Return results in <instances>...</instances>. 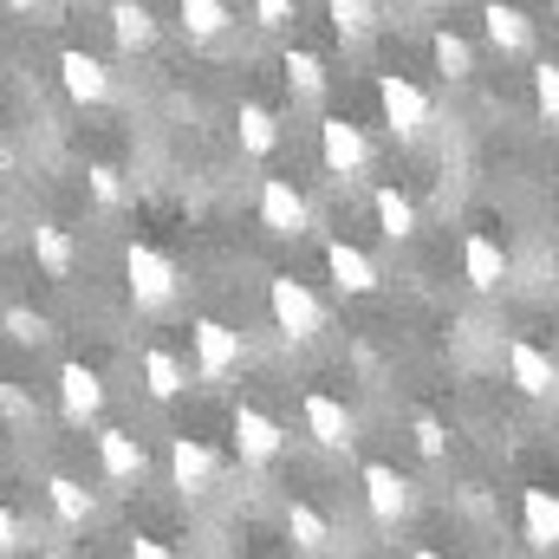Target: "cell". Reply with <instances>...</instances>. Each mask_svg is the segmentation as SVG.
Listing matches in <instances>:
<instances>
[{
  "mask_svg": "<svg viewBox=\"0 0 559 559\" xmlns=\"http://www.w3.org/2000/svg\"><path fill=\"white\" fill-rule=\"evenodd\" d=\"M267 312H274V325L286 332V338H312L319 325H325V312H319V299H312V286L306 280H293V274H274L267 280Z\"/></svg>",
  "mask_w": 559,
  "mask_h": 559,
  "instance_id": "6da1fadb",
  "label": "cell"
},
{
  "mask_svg": "<svg viewBox=\"0 0 559 559\" xmlns=\"http://www.w3.org/2000/svg\"><path fill=\"white\" fill-rule=\"evenodd\" d=\"M124 274H131V299H138L143 312H156V306L176 299V261H169L163 248H150V241H131Z\"/></svg>",
  "mask_w": 559,
  "mask_h": 559,
  "instance_id": "7a4b0ae2",
  "label": "cell"
},
{
  "mask_svg": "<svg viewBox=\"0 0 559 559\" xmlns=\"http://www.w3.org/2000/svg\"><path fill=\"white\" fill-rule=\"evenodd\" d=\"M378 105H384V124H391V138L417 143L423 131H429V98H423L411 79L384 72V79H378Z\"/></svg>",
  "mask_w": 559,
  "mask_h": 559,
  "instance_id": "3957f363",
  "label": "cell"
},
{
  "mask_svg": "<svg viewBox=\"0 0 559 559\" xmlns=\"http://www.w3.org/2000/svg\"><path fill=\"white\" fill-rule=\"evenodd\" d=\"M189 345H195V371L202 378H228L241 365V332L222 325V319H195L189 325Z\"/></svg>",
  "mask_w": 559,
  "mask_h": 559,
  "instance_id": "277c9868",
  "label": "cell"
},
{
  "mask_svg": "<svg viewBox=\"0 0 559 559\" xmlns=\"http://www.w3.org/2000/svg\"><path fill=\"white\" fill-rule=\"evenodd\" d=\"M319 163H325L332 176H358V169L371 163V143H365V131H358L352 118H325V124H319Z\"/></svg>",
  "mask_w": 559,
  "mask_h": 559,
  "instance_id": "5b68a950",
  "label": "cell"
},
{
  "mask_svg": "<svg viewBox=\"0 0 559 559\" xmlns=\"http://www.w3.org/2000/svg\"><path fill=\"white\" fill-rule=\"evenodd\" d=\"M508 378H514L521 397H554L559 391V365L534 338H508Z\"/></svg>",
  "mask_w": 559,
  "mask_h": 559,
  "instance_id": "8992f818",
  "label": "cell"
},
{
  "mask_svg": "<svg viewBox=\"0 0 559 559\" xmlns=\"http://www.w3.org/2000/svg\"><path fill=\"white\" fill-rule=\"evenodd\" d=\"M306 436L319 449H352L358 442V423H352V411L332 391H306Z\"/></svg>",
  "mask_w": 559,
  "mask_h": 559,
  "instance_id": "52a82bcc",
  "label": "cell"
},
{
  "mask_svg": "<svg viewBox=\"0 0 559 559\" xmlns=\"http://www.w3.org/2000/svg\"><path fill=\"white\" fill-rule=\"evenodd\" d=\"M59 411H66V423H92L98 411H105V378L92 371V365H59Z\"/></svg>",
  "mask_w": 559,
  "mask_h": 559,
  "instance_id": "ba28073f",
  "label": "cell"
},
{
  "mask_svg": "<svg viewBox=\"0 0 559 559\" xmlns=\"http://www.w3.org/2000/svg\"><path fill=\"white\" fill-rule=\"evenodd\" d=\"M59 85H66L79 105H105V98H111V66L92 59V52H79V46H66V52H59Z\"/></svg>",
  "mask_w": 559,
  "mask_h": 559,
  "instance_id": "9c48e42d",
  "label": "cell"
},
{
  "mask_svg": "<svg viewBox=\"0 0 559 559\" xmlns=\"http://www.w3.org/2000/svg\"><path fill=\"white\" fill-rule=\"evenodd\" d=\"M365 508H371V521L397 527V521L411 514V481H404L391 462H371V468H365Z\"/></svg>",
  "mask_w": 559,
  "mask_h": 559,
  "instance_id": "30bf717a",
  "label": "cell"
},
{
  "mask_svg": "<svg viewBox=\"0 0 559 559\" xmlns=\"http://www.w3.org/2000/svg\"><path fill=\"white\" fill-rule=\"evenodd\" d=\"M306 195L286 182V176H267L261 182V228H274V235H306Z\"/></svg>",
  "mask_w": 559,
  "mask_h": 559,
  "instance_id": "8fae6325",
  "label": "cell"
},
{
  "mask_svg": "<svg viewBox=\"0 0 559 559\" xmlns=\"http://www.w3.org/2000/svg\"><path fill=\"white\" fill-rule=\"evenodd\" d=\"M280 442H286V436H280V423L267 417V411H254V404L235 411V449H241V462L267 468V462L280 455Z\"/></svg>",
  "mask_w": 559,
  "mask_h": 559,
  "instance_id": "7c38bea8",
  "label": "cell"
},
{
  "mask_svg": "<svg viewBox=\"0 0 559 559\" xmlns=\"http://www.w3.org/2000/svg\"><path fill=\"white\" fill-rule=\"evenodd\" d=\"M521 534H527V547H540V554L559 547V495L554 488H527V495H521Z\"/></svg>",
  "mask_w": 559,
  "mask_h": 559,
  "instance_id": "4fadbf2b",
  "label": "cell"
},
{
  "mask_svg": "<svg viewBox=\"0 0 559 559\" xmlns=\"http://www.w3.org/2000/svg\"><path fill=\"white\" fill-rule=\"evenodd\" d=\"M481 26H488V46L495 52H527L534 46V20L521 7H508V0H488L481 7Z\"/></svg>",
  "mask_w": 559,
  "mask_h": 559,
  "instance_id": "5bb4252c",
  "label": "cell"
},
{
  "mask_svg": "<svg viewBox=\"0 0 559 559\" xmlns=\"http://www.w3.org/2000/svg\"><path fill=\"white\" fill-rule=\"evenodd\" d=\"M169 475H176L182 495H209V481H215V455H209L195 436H176V442H169Z\"/></svg>",
  "mask_w": 559,
  "mask_h": 559,
  "instance_id": "9a60e30c",
  "label": "cell"
},
{
  "mask_svg": "<svg viewBox=\"0 0 559 559\" xmlns=\"http://www.w3.org/2000/svg\"><path fill=\"white\" fill-rule=\"evenodd\" d=\"M462 274H468V286H481V293H495V286L508 280V254H501V241L475 228V235L462 241Z\"/></svg>",
  "mask_w": 559,
  "mask_h": 559,
  "instance_id": "2e32d148",
  "label": "cell"
},
{
  "mask_svg": "<svg viewBox=\"0 0 559 559\" xmlns=\"http://www.w3.org/2000/svg\"><path fill=\"white\" fill-rule=\"evenodd\" d=\"M98 468L111 475V481H143V442L131 429H98Z\"/></svg>",
  "mask_w": 559,
  "mask_h": 559,
  "instance_id": "e0dca14e",
  "label": "cell"
},
{
  "mask_svg": "<svg viewBox=\"0 0 559 559\" xmlns=\"http://www.w3.org/2000/svg\"><path fill=\"white\" fill-rule=\"evenodd\" d=\"M325 274L338 293H371L378 286V267H371V254H358L352 241H325Z\"/></svg>",
  "mask_w": 559,
  "mask_h": 559,
  "instance_id": "ac0fdd59",
  "label": "cell"
},
{
  "mask_svg": "<svg viewBox=\"0 0 559 559\" xmlns=\"http://www.w3.org/2000/svg\"><path fill=\"white\" fill-rule=\"evenodd\" d=\"M33 261H39V274L46 280H72L79 248H72V235H66L59 222H39V228H33Z\"/></svg>",
  "mask_w": 559,
  "mask_h": 559,
  "instance_id": "d6986e66",
  "label": "cell"
},
{
  "mask_svg": "<svg viewBox=\"0 0 559 559\" xmlns=\"http://www.w3.org/2000/svg\"><path fill=\"white\" fill-rule=\"evenodd\" d=\"M143 391H150L156 404L182 397V391H189V371H182V358H176V352H163V345H150V352H143Z\"/></svg>",
  "mask_w": 559,
  "mask_h": 559,
  "instance_id": "ffe728a7",
  "label": "cell"
},
{
  "mask_svg": "<svg viewBox=\"0 0 559 559\" xmlns=\"http://www.w3.org/2000/svg\"><path fill=\"white\" fill-rule=\"evenodd\" d=\"M371 209H378V228H384V241H411L417 235V202L404 195V189H371Z\"/></svg>",
  "mask_w": 559,
  "mask_h": 559,
  "instance_id": "44dd1931",
  "label": "cell"
},
{
  "mask_svg": "<svg viewBox=\"0 0 559 559\" xmlns=\"http://www.w3.org/2000/svg\"><path fill=\"white\" fill-rule=\"evenodd\" d=\"M286 540H293L299 554H325V547H332V521H325L312 501H293V508H286Z\"/></svg>",
  "mask_w": 559,
  "mask_h": 559,
  "instance_id": "7402d4cb",
  "label": "cell"
},
{
  "mask_svg": "<svg viewBox=\"0 0 559 559\" xmlns=\"http://www.w3.org/2000/svg\"><path fill=\"white\" fill-rule=\"evenodd\" d=\"M325 13H332V33L345 46H365L378 33V0H325Z\"/></svg>",
  "mask_w": 559,
  "mask_h": 559,
  "instance_id": "603a6c76",
  "label": "cell"
},
{
  "mask_svg": "<svg viewBox=\"0 0 559 559\" xmlns=\"http://www.w3.org/2000/svg\"><path fill=\"white\" fill-rule=\"evenodd\" d=\"M111 33H118L124 52H143V46H156V13L143 0H118L111 7Z\"/></svg>",
  "mask_w": 559,
  "mask_h": 559,
  "instance_id": "cb8c5ba5",
  "label": "cell"
},
{
  "mask_svg": "<svg viewBox=\"0 0 559 559\" xmlns=\"http://www.w3.org/2000/svg\"><path fill=\"white\" fill-rule=\"evenodd\" d=\"M46 501H52V514H59L66 527H85V521L98 514V501H92L85 481H72V475H52V481H46Z\"/></svg>",
  "mask_w": 559,
  "mask_h": 559,
  "instance_id": "d4e9b609",
  "label": "cell"
},
{
  "mask_svg": "<svg viewBox=\"0 0 559 559\" xmlns=\"http://www.w3.org/2000/svg\"><path fill=\"white\" fill-rule=\"evenodd\" d=\"M176 13H182V33H189V39H222V33L235 26L228 0H176Z\"/></svg>",
  "mask_w": 559,
  "mask_h": 559,
  "instance_id": "484cf974",
  "label": "cell"
},
{
  "mask_svg": "<svg viewBox=\"0 0 559 559\" xmlns=\"http://www.w3.org/2000/svg\"><path fill=\"white\" fill-rule=\"evenodd\" d=\"M429 52H436V72H442V79H468V72H475V52H468V39H462V33H449V26L429 39Z\"/></svg>",
  "mask_w": 559,
  "mask_h": 559,
  "instance_id": "4316f807",
  "label": "cell"
},
{
  "mask_svg": "<svg viewBox=\"0 0 559 559\" xmlns=\"http://www.w3.org/2000/svg\"><path fill=\"white\" fill-rule=\"evenodd\" d=\"M286 85H293V98H319V92H325V66H319V52L293 46V52H286Z\"/></svg>",
  "mask_w": 559,
  "mask_h": 559,
  "instance_id": "83f0119b",
  "label": "cell"
},
{
  "mask_svg": "<svg viewBox=\"0 0 559 559\" xmlns=\"http://www.w3.org/2000/svg\"><path fill=\"white\" fill-rule=\"evenodd\" d=\"M274 111H267V105H241V150H248V156H267V150H274Z\"/></svg>",
  "mask_w": 559,
  "mask_h": 559,
  "instance_id": "f1b7e54d",
  "label": "cell"
},
{
  "mask_svg": "<svg viewBox=\"0 0 559 559\" xmlns=\"http://www.w3.org/2000/svg\"><path fill=\"white\" fill-rule=\"evenodd\" d=\"M0 325H7V338H20V345H46V319H39V312H26V306H7V312H0Z\"/></svg>",
  "mask_w": 559,
  "mask_h": 559,
  "instance_id": "f546056e",
  "label": "cell"
},
{
  "mask_svg": "<svg viewBox=\"0 0 559 559\" xmlns=\"http://www.w3.org/2000/svg\"><path fill=\"white\" fill-rule=\"evenodd\" d=\"M534 105H540V118L547 124H559V66L547 59V66H534Z\"/></svg>",
  "mask_w": 559,
  "mask_h": 559,
  "instance_id": "4dcf8cb0",
  "label": "cell"
},
{
  "mask_svg": "<svg viewBox=\"0 0 559 559\" xmlns=\"http://www.w3.org/2000/svg\"><path fill=\"white\" fill-rule=\"evenodd\" d=\"M85 182H92V195H98L105 209H111V202H124V182H118V169H111V163H92V169H85Z\"/></svg>",
  "mask_w": 559,
  "mask_h": 559,
  "instance_id": "1f68e13d",
  "label": "cell"
},
{
  "mask_svg": "<svg viewBox=\"0 0 559 559\" xmlns=\"http://www.w3.org/2000/svg\"><path fill=\"white\" fill-rule=\"evenodd\" d=\"M417 449L423 455H442V449H449V429H442L436 417H417Z\"/></svg>",
  "mask_w": 559,
  "mask_h": 559,
  "instance_id": "d6a6232c",
  "label": "cell"
},
{
  "mask_svg": "<svg viewBox=\"0 0 559 559\" xmlns=\"http://www.w3.org/2000/svg\"><path fill=\"white\" fill-rule=\"evenodd\" d=\"M20 540H26V527H20V514H13V508L0 501V554H13Z\"/></svg>",
  "mask_w": 559,
  "mask_h": 559,
  "instance_id": "836d02e7",
  "label": "cell"
},
{
  "mask_svg": "<svg viewBox=\"0 0 559 559\" xmlns=\"http://www.w3.org/2000/svg\"><path fill=\"white\" fill-rule=\"evenodd\" d=\"M254 20L261 26H286L293 20V0H254Z\"/></svg>",
  "mask_w": 559,
  "mask_h": 559,
  "instance_id": "e575fe53",
  "label": "cell"
},
{
  "mask_svg": "<svg viewBox=\"0 0 559 559\" xmlns=\"http://www.w3.org/2000/svg\"><path fill=\"white\" fill-rule=\"evenodd\" d=\"M131 559H176V554H169L163 540H150V534H138V540H131Z\"/></svg>",
  "mask_w": 559,
  "mask_h": 559,
  "instance_id": "d590c367",
  "label": "cell"
},
{
  "mask_svg": "<svg viewBox=\"0 0 559 559\" xmlns=\"http://www.w3.org/2000/svg\"><path fill=\"white\" fill-rule=\"evenodd\" d=\"M7 7H13V13H33V7H46V0H7Z\"/></svg>",
  "mask_w": 559,
  "mask_h": 559,
  "instance_id": "8d00e7d4",
  "label": "cell"
},
{
  "mask_svg": "<svg viewBox=\"0 0 559 559\" xmlns=\"http://www.w3.org/2000/svg\"><path fill=\"white\" fill-rule=\"evenodd\" d=\"M0 169H13V150H7V138H0Z\"/></svg>",
  "mask_w": 559,
  "mask_h": 559,
  "instance_id": "74e56055",
  "label": "cell"
},
{
  "mask_svg": "<svg viewBox=\"0 0 559 559\" xmlns=\"http://www.w3.org/2000/svg\"><path fill=\"white\" fill-rule=\"evenodd\" d=\"M417 559H442V554H429V547H423V554H417Z\"/></svg>",
  "mask_w": 559,
  "mask_h": 559,
  "instance_id": "f35d334b",
  "label": "cell"
},
{
  "mask_svg": "<svg viewBox=\"0 0 559 559\" xmlns=\"http://www.w3.org/2000/svg\"><path fill=\"white\" fill-rule=\"evenodd\" d=\"M554 209H559V176H554Z\"/></svg>",
  "mask_w": 559,
  "mask_h": 559,
  "instance_id": "ab89813d",
  "label": "cell"
},
{
  "mask_svg": "<svg viewBox=\"0 0 559 559\" xmlns=\"http://www.w3.org/2000/svg\"><path fill=\"white\" fill-rule=\"evenodd\" d=\"M417 7H442V0H417Z\"/></svg>",
  "mask_w": 559,
  "mask_h": 559,
  "instance_id": "60d3db41",
  "label": "cell"
}]
</instances>
